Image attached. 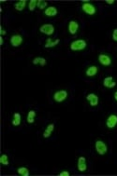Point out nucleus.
Listing matches in <instances>:
<instances>
[{
	"mask_svg": "<svg viewBox=\"0 0 117 176\" xmlns=\"http://www.w3.org/2000/svg\"><path fill=\"white\" fill-rule=\"evenodd\" d=\"M87 47V43L84 39H76L70 43V49L72 51H81Z\"/></svg>",
	"mask_w": 117,
	"mask_h": 176,
	"instance_id": "1",
	"label": "nucleus"
},
{
	"mask_svg": "<svg viewBox=\"0 0 117 176\" xmlns=\"http://www.w3.org/2000/svg\"><path fill=\"white\" fill-rule=\"evenodd\" d=\"M81 9L85 14L90 15V16H93L97 13V8L92 3H90L89 1H83L82 2Z\"/></svg>",
	"mask_w": 117,
	"mask_h": 176,
	"instance_id": "2",
	"label": "nucleus"
},
{
	"mask_svg": "<svg viewBox=\"0 0 117 176\" xmlns=\"http://www.w3.org/2000/svg\"><path fill=\"white\" fill-rule=\"evenodd\" d=\"M68 96H69V92L66 90H60L53 93V98L54 102L60 104V103H63L64 101H66Z\"/></svg>",
	"mask_w": 117,
	"mask_h": 176,
	"instance_id": "3",
	"label": "nucleus"
},
{
	"mask_svg": "<svg viewBox=\"0 0 117 176\" xmlns=\"http://www.w3.org/2000/svg\"><path fill=\"white\" fill-rule=\"evenodd\" d=\"M95 148L97 153L99 156H105L108 152V146L107 144L101 140H97L95 142Z\"/></svg>",
	"mask_w": 117,
	"mask_h": 176,
	"instance_id": "4",
	"label": "nucleus"
},
{
	"mask_svg": "<svg viewBox=\"0 0 117 176\" xmlns=\"http://www.w3.org/2000/svg\"><path fill=\"white\" fill-rule=\"evenodd\" d=\"M54 31H55V28L51 23H45V24H42L39 27V32L44 34V35H48V36H51V35H53Z\"/></svg>",
	"mask_w": 117,
	"mask_h": 176,
	"instance_id": "5",
	"label": "nucleus"
},
{
	"mask_svg": "<svg viewBox=\"0 0 117 176\" xmlns=\"http://www.w3.org/2000/svg\"><path fill=\"white\" fill-rule=\"evenodd\" d=\"M9 42H10V45L14 48H17V47H20L23 42H24V38L21 35H11L10 39H9Z\"/></svg>",
	"mask_w": 117,
	"mask_h": 176,
	"instance_id": "6",
	"label": "nucleus"
},
{
	"mask_svg": "<svg viewBox=\"0 0 117 176\" xmlns=\"http://www.w3.org/2000/svg\"><path fill=\"white\" fill-rule=\"evenodd\" d=\"M98 62L103 66H110L112 65V58L108 54H99L98 55Z\"/></svg>",
	"mask_w": 117,
	"mask_h": 176,
	"instance_id": "7",
	"label": "nucleus"
},
{
	"mask_svg": "<svg viewBox=\"0 0 117 176\" xmlns=\"http://www.w3.org/2000/svg\"><path fill=\"white\" fill-rule=\"evenodd\" d=\"M106 126L108 129H114L117 126V115L112 114L107 117Z\"/></svg>",
	"mask_w": 117,
	"mask_h": 176,
	"instance_id": "8",
	"label": "nucleus"
},
{
	"mask_svg": "<svg viewBox=\"0 0 117 176\" xmlns=\"http://www.w3.org/2000/svg\"><path fill=\"white\" fill-rule=\"evenodd\" d=\"M86 100L88 101L89 105L92 107H96L99 104V98L96 93H89L86 96Z\"/></svg>",
	"mask_w": 117,
	"mask_h": 176,
	"instance_id": "9",
	"label": "nucleus"
},
{
	"mask_svg": "<svg viewBox=\"0 0 117 176\" xmlns=\"http://www.w3.org/2000/svg\"><path fill=\"white\" fill-rule=\"evenodd\" d=\"M77 168H78L79 172H81V173L86 172V170H87V163H86V158L84 157H80L78 158Z\"/></svg>",
	"mask_w": 117,
	"mask_h": 176,
	"instance_id": "10",
	"label": "nucleus"
},
{
	"mask_svg": "<svg viewBox=\"0 0 117 176\" xmlns=\"http://www.w3.org/2000/svg\"><path fill=\"white\" fill-rule=\"evenodd\" d=\"M103 86L107 89H114L116 86V81L113 76H107L103 79Z\"/></svg>",
	"mask_w": 117,
	"mask_h": 176,
	"instance_id": "11",
	"label": "nucleus"
},
{
	"mask_svg": "<svg viewBox=\"0 0 117 176\" xmlns=\"http://www.w3.org/2000/svg\"><path fill=\"white\" fill-rule=\"evenodd\" d=\"M68 30H69V32H70V34H71V35H75V34H77V32H78L79 30V23L78 22H76V21H70V23H69V25H68Z\"/></svg>",
	"mask_w": 117,
	"mask_h": 176,
	"instance_id": "12",
	"label": "nucleus"
},
{
	"mask_svg": "<svg viewBox=\"0 0 117 176\" xmlns=\"http://www.w3.org/2000/svg\"><path fill=\"white\" fill-rule=\"evenodd\" d=\"M44 14L48 17H54L58 14V9L53 7V6H51V7H48L45 10H44Z\"/></svg>",
	"mask_w": 117,
	"mask_h": 176,
	"instance_id": "13",
	"label": "nucleus"
},
{
	"mask_svg": "<svg viewBox=\"0 0 117 176\" xmlns=\"http://www.w3.org/2000/svg\"><path fill=\"white\" fill-rule=\"evenodd\" d=\"M60 43V39H55V40H53L51 37L47 38L46 39V42L44 44V48L45 49H50V48H53L55 46H57L58 44Z\"/></svg>",
	"mask_w": 117,
	"mask_h": 176,
	"instance_id": "14",
	"label": "nucleus"
},
{
	"mask_svg": "<svg viewBox=\"0 0 117 176\" xmlns=\"http://www.w3.org/2000/svg\"><path fill=\"white\" fill-rule=\"evenodd\" d=\"M53 131H54V124H53V123L49 124V125L46 127L45 131L43 132V134H42L43 137H44V138H49V137H51V135L53 134Z\"/></svg>",
	"mask_w": 117,
	"mask_h": 176,
	"instance_id": "15",
	"label": "nucleus"
},
{
	"mask_svg": "<svg viewBox=\"0 0 117 176\" xmlns=\"http://www.w3.org/2000/svg\"><path fill=\"white\" fill-rule=\"evenodd\" d=\"M98 66H96V65H91V66H89L86 71H85V75H86V76H88V77H93V76H95L97 74H98Z\"/></svg>",
	"mask_w": 117,
	"mask_h": 176,
	"instance_id": "16",
	"label": "nucleus"
},
{
	"mask_svg": "<svg viewBox=\"0 0 117 176\" xmlns=\"http://www.w3.org/2000/svg\"><path fill=\"white\" fill-rule=\"evenodd\" d=\"M21 122H22V116H21V114L18 113V112L14 113L13 114V117H12V121H11L12 126L18 127V126H20Z\"/></svg>",
	"mask_w": 117,
	"mask_h": 176,
	"instance_id": "17",
	"label": "nucleus"
},
{
	"mask_svg": "<svg viewBox=\"0 0 117 176\" xmlns=\"http://www.w3.org/2000/svg\"><path fill=\"white\" fill-rule=\"evenodd\" d=\"M26 4H27V1L26 0H20V1H17L15 4H14V8L18 11H22L25 9V8L26 7Z\"/></svg>",
	"mask_w": 117,
	"mask_h": 176,
	"instance_id": "18",
	"label": "nucleus"
},
{
	"mask_svg": "<svg viewBox=\"0 0 117 176\" xmlns=\"http://www.w3.org/2000/svg\"><path fill=\"white\" fill-rule=\"evenodd\" d=\"M36 116H37V113L35 110H30L27 114V116H26V121L27 123L29 124H33L35 122V118H36Z\"/></svg>",
	"mask_w": 117,
	"mask_h": 176,
	"instance_id": "19",
	"label": "nucleus"
},
{
	"mask_svg": "<svg viewBox=\"0 0 117 176\" xmlns=\"http://www.w3.org/2000/svg\"><path fill=\"white\" fill-rule=\"evenodd\" d=\"M46 64H47V61L43 57H36L35 59H33V65H39L40 66H44Z\"/></svg>",
	"mask_w": 117,
	"mask_h": 176,
	"instance_id": "20",
	"label": "nucleus"
},
{
	"mask_svg": "<svg viewBox=\"0 0 117 176\" xmlns=\"http://www.w3.org/2000/svg\"><path fill=\"white\" fill-rule=\"evenodd\" d=\"M17 173L21 176H29L30 172L26 167H20L17 169Z\"/></svg>",
	"mask_w": 117,
	"mask_h": 176,
	"instance_id": "21",
	"label": "nucleus"
},
{
	"mask_svg": "<svg viewBox=\"0 0 117 176\" xmlns=\"http://www.w3.org/2000/svg\"><path fill=\"white\" fill-rule=\"evenodd\" d=\"M38 8V0H30L28 2V9L30 11H34Z\"/></svg>",
	"mask_w": 117,
	"mask_h": 176,
	"instance_id": "22",
	"label": "nucleus"
},
{
	"mask_svg": "<svg viewBox=\"0 0 117 176\" xmlns=\"http://www.w3.org/2000/svg\"><path fill=\"white\" fill-rule=\"evenodd\" d=\"M0 163L3 165V166H8L9 165V160H8V158L7 155L3 154L1 157H0Z\"/></svg>",
	"mask_w": 117,
	"mask_h": 176,
	"instance_id": "23",
	"label": "nucleus"
},
{
	"mask_svg": "<svg viewBox=\"0 0 117 176\" xmlns=\"http://www.w3.org/2000/svg\"><path fill=\"white\" fill-rule=\"evenodd\" d=\"M48 3L47 1H44V0H38V8L39 9H46L48 7Z\"/></svg>",
	"mask_w": 117,
	"mask_h": 176,
	"instance_id": "24",
	"label": "nucleus"
},
{
	"mask_svg": "<svg viewBox=\"0 0 117 176\" xmlns=\"http://www.w3.org/2000/svg\"><path fill=\"white\" fill-rule=\"evenodd\" d=\"M70 172H68V171H62L60 173H59V176H70Z\"/></svg>",
	"mask_w": 117,
	"mask_h": 176,
	"instance_id": "25",
	"label": "nucleus"
},
{
	"mask_svg": "<svg viewBox=\"0 0 117 176\" xmlns=\"http://www.w3.org/2000/svg\"><path fill=\"white\" fill-rule=\"evenodd\" d=\"M113 39H114L115 42H117V28L116 29H114V32H113Z\"/></svg>",
	"mask_w": 117,
	"mask_h": 176,
	"instance_id": "26",
	"label": "nucleus"
},
{
	"mask_svg": "<svg viewBox=\"0 0 117 176\" xmlns=\"http://www.w3.org/2000/svg\"><path fill=\"white\" fill-rule=\"evenodd\" d=\"M0 34H1V36H4V35L7 34V32H6V30H4L3 28H1L0 29Z\"/></svg>",
	"mask_w": 117,
	"mask_h": 176,
	"instance_id": "27",
	"label": "nucleus"
},
{
	"mask_svg": "<svg viewBox=\"0 0 117 176\" xmlns=\"http://www.w3.org/2000/svg\"><path fill=\"white\" fill-rule=\"evenodd\" d=\"M106 3L109 5H113V4H114V0H106Z\"/></svg>",
	"mask_w": 117,
	"mask_h": 176,
	"instance_id": "28",
	"label": "nucleus"
},
{
	"mask_svg": "<svg viewBox=\"0 0 117 176\" xmlns=\"http://www.w3.org/2000/svg\"><path fill=\"white\" fill-rule=\"evenodd\" d=\"M0 45H4V39H3V36H0Z\"/></svg>",
	"mask_w": 117,
	"mask_h": 176,
	"instance_id": "29",
	"label": "nucleus"
},
{
	"mask_svg": "<svg viewBox=\"0 0 117 176\" xmlns=\"http://www.w3.org/2000/svg\"><path fill=\"white\" fill-rule=\"evenodd\" d=\"M114 100L117 102V91L114 92Z\"/></svg>",
	"mask_w": 117,
	"mask_h": 176,
	"instance_id": "30",
	"label": "nucleus"
}]
</instances>
